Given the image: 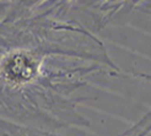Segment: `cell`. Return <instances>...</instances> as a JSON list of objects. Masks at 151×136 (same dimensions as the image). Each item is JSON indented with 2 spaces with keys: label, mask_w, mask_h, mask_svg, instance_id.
I'll return each instance as SVG.
<instances>
[{
  "label": "cell",
  "mask_w": 151,
  "mask_h": 136,
  "mask_svg": "<svg viewBox=\"0 0 151 136\" xmlns=\"http://www.w3.org/2000/svg\"><path fill=\"white\" fill-rule=\"evenodd\" d=\"M151 132V112L145 115L138 124H135L129 130L122 132L118 136H147Z\"/></svg>",
  "instance_id": "obj_1"
},
{
  "label": "cell",
  "mask_w": 151,
  "mask_h": 136,
  "mask_svg": "<svg viewBox=\"0 0 151 136\" xmlns=\"http://www.w3.org/2000/svg\"><path fill=\"white\" fill-rule=\"evenodd\" d=\"M149 14H150V15H151V12H149Z\"/></svg>",
  "instance_id": "obj_2"
}]
</instances>
